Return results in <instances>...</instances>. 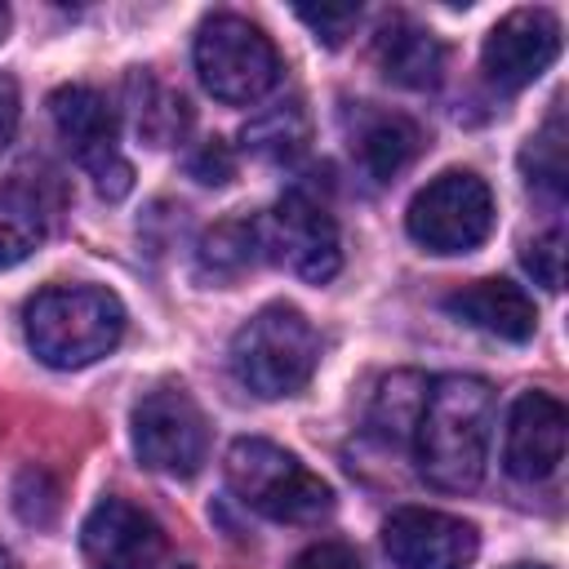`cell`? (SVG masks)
I'll return each instance as SVG.
<instances>
[{"label": "cell", "mask_w": 569, "mask_h": 569, "mask_svg": "<svg viewBox=\"0 0 569 569\" xmlns=\"http://www.w3.org/2000/svg\"><path fill=\"white\" fill-rule=\"evenodd\" d=\"M493 440V387L471 373H445L422 391L413 418L418 471L445 489L467 493L480 485Z\"/></svg>", "instance_id": "cell-1"}, {"label": "cell", "mask_w": 569, "mask_h": 569, "mask_svg": "<svg viewBox=\"0 0 569 569\" xmlns=\"http://www.w3.org/2000/svg\"><path fill=\"white\" fill-rule=\"evenodd\" d=\"M22 338L49 369H84L124 338V302L102 284H49L22 307Z\"/></svg>", "instance_id": "cell-2"}, {"label": "cell", "mask_w": 569, "mask_h": 569, "mask_svg": "<svg viewBox=\"0 0 569 569\" xmlns=\"http://www.w3.org/2000/svg\"><path fill=\"white\" fill-rule=\"evenodd\" d=\"M227 365L236 382L258 400H284L311 382L320 365V333L298 307L271 302L236 329L227 347Z\"/></svg>", "instance_id": "cell-3"}, {"label": "cell", "mask_w": 569, "mask_h": 569, "mask_svg": "<svg viewBox=\"0 0 569 569\" xmlns=\"http://www.w3.org/2000/svg\"><path fill=\"white\" fill-rule=\"evenodd\" d=\"M222 471H227L231 493L249 511H258L276 525H320L333 511V489L298 453H289L262 436L231 440Z\"/></svg>", "instance_id": "cell-4"}, {"label": "cell", "mask_w": 569, "mask_h": 569, "mask_svg": "<svg viewBox=\"0 0 569 569\" xmlns=\"http://www.w3.org/2000/svg\"><path fill=\"white\" fill-rule=\"evenodd\" d=\"M191 58H196L200 84L231 107H249L280 84V53L271 36L240 13L204 18L191 44Z\"/></svg>", "instance_id": "cell-5"}, {"label": "cell", "mask_w": 569, "mask_h": 569, "mask_svg": "<svg viewBox=\"0 0 569 569\" xmlns=\"http://www.w3.org/2000/svg\"><path fill=\"white\" fill-rule=\"evenodd\" d=\"M493 191L471 169H445L405 209V231L418 249L453 258L471 253L493 236Z\"/></svg>", "instance_id": "cell-6"}, {"label": "cell", "mask_w": 569, "mask_h": 569, "mask_svg": "<svg viewBox=\"0 0 569 569\" xmlns=\"http://www.w3.org/2000/svg\"><path fill=\"white\" fill-rule=\"evenodd\" d=\"M129 436L138 462L169 480H191L209 458V418L182 387L147 391L133 405Z\"/></svg>", "instance_id": "cell-7"}, {"label": "cell", "mask_w": 569, "mask_h": 569, "mask_svg": "<svg viewBox=\"0 0 569 569\" xmlns=\"http://www.w3.org/2000/svg\"><path fill=\"white\" fill-rule=\"evenodd\" d=\"M258 249L307 284H325L342 267V240L333 213L307 191H289L258 218Z\"/></svg>", "instance_id": "cell-8"}, {"label": "cell", "mask_w": 569, "mask_h": 569, "mask_svg": "<svg viewBox=\"0 0 569 569\" xmlns=\"http://www.w3.org/2000/svg\"><path fill=\"white\" fill-rule=\"evenodd\" d=\"M49 116H53V129H58V138L67 142V151L89 169L98 196H102V200L129 196L133 169H129V160H124L120 147H116L120 124H116L111 102H107L98 89H89V84H62V89L49 98Z\"/></svg>", "instance_id": "cell-9"}, {"label": "cell", "mask_w": 569, "mask_h": 569, "mask_svg": "<svg viewBox=\"0 0 569 569\" xmlns=\"http://www.w3.org/2000/svg\"><path fill=\"white\" fill-rule=\"evenodd\" d=\"M382 551L396 569H467L480 551V533L462 516L400 507L382 520Z\"/></svg>", "instance_id": "cell-10"}, {"label": "cell", "mask_w": 569, "mask_h": 569, "mask_svg": "<svg viewBox=\"0 0 569 569\" xmlns=\"http://www.w3.org/2000/svg\"><path fill=\"white\" fill-rule=\"evenodd\" d=\"M560 53V22L551 9H511L502 22L489 27L480 44L485 80L502 93L533 84Z\"/></svg>", "instance_id": "cell-11"}, {"label": "cell", "mask_w": 569, "mask_h": 569, "mask_svg": "<svg viewBox=\"0 0 569 569\" xmlns=\"http://www.w3.org/2000/svg\"><path fill=\"white\" fill-rule=\"evenodd\" d=\"M80 556L89 569H151L164 556V529L138 502L102 498L80 525Z\"/></svg>", "instance_id": "cell-12"}, {"label": "cell", "mask_w": 569, "mask_h": 569, "mask_svg": "<svg viewBox=\"0 0 569 569\" xmlns=\"http://www.w3.org/2000/svg\"><path fill=\"white\" fill-rule=\"evenodd\" d=\"M565 427H569V413L556 396L520 391L507 413V440H502L507 476H516L525 485L556 476V467L565 462Z\"/></svg>", "instance_id": "cell-13"}, {"label": "cell", "mask_w": 569, "mask_h": 569, "mask_svg": "<svg viewBox=\"0 0 569 569\" xmlns=\"http://www.w3.org/2000/svg\"><path fill=\"white\" fill-rule=\"evenodd\" d=\"M445 311H449L453 320H462V325L489 333V338H502V342H529L533 329H538V307H533V298H529L520 284L498 280V276L471 280V284L453 289V293L445 298Z\"/></svg>", "instance_id": "cell-14"}, {"label": "cell", "mask_w": 569, "mask_h": 569, "mask_svg": "<svg viewBox=\"0 0 569 569\" xmlns=\"http://www.w3.org/2000/svg\"><path fill=\"white\" fill-rule=\"evenodd\" d=\"M373 62L391 84L431 89L440 80V71H445V49L427 27H418L413 18L396 13L373 36Z\"/></svg>", "instance_id": "cell-15"}, {"label": "cell", "mask_w": 569, "mask_h": 569, "mask_svg": "<svg viewBox=\"0 0 569 569\" xmlns=\"http://www.w3.org/2000/svg\"><path fill=\"white\" fill-rule=\"evenodd\" d=\"M356 151H360V164L378 178V182H391L400 169L413 164V156L422 151V133L409 116H396V111H373L365 116V124L356 129Z\"/></svg>", "instance_id": "cell-16"}, {"label": "cell", "mask_w": 569, "mask_h": 569, "mask_svg": "<svg viewBox=\"0 0 569 569\" xmlns=\"http://www.w3.org/2000/svg\"><path fill=\"white\" fill-rule=\"evenodd\" d=\"M44 240V213L31 191L0 187V271L27 262Z\"/></svg>", "instance_id": "cell-17"}, {"label": "cell", "mask_w": 569, "mask_h": 569, "mask_svg": "<svg viewBox=\"0 0 569 569\" xmlns=\"http://www.w3.org/2000/svg\"><path fill=\"white\" fill-rule=\"evenodd\" d=\"M133 89H142V98H138V107H133L138 133H142L151 147L178 142V138L187 133V124H191L187 98L173 93V89H164V84H156L151 76H133Z\"/></svg>", "instance_id": "cell-18"}, {"label": "cell", "mask_w": 569, "mask_h": 569, "mask_svg": "<svg viewBox=\"0 0 569 569\" xmlns=\"http://www.w3.org/2000/svg\"><path fill=\"white\" fill-rule=\"evenodd\" d=\"M258 218L244 222H222L200 240V271L213 280H231L240 276L253 258H258Z\"/></svg>", "instance_id": "cell-19"}, {"label": "cell", "mask_w": 569, "mask_h": 569, "mask_svg": "<svg viewBox=\"0 0 569 569\" xmlns=\"http://www.w3.org/2000/svg\"><path fill=\"white\" fill-rule=\"evenodd\" d=\"M302 142H307V116L298 111V102L276 107L244 129V147L262 160H293L302 151Z\"/></svg>", "instance_id": "cell-20"}, {"label": "cell", "mask_w": 569, "mask_h": 569, "mask_svg": "<svg viewBox=\"0 0 569 569\" xmlns=\"http://www.w3.org/2000/svg\"><path fill=\"white\" fill-rule=\"evenodd\" d=\"M525 173H529V187L547 191L551 200L565 196V124H560V111L529 138V147H525Z\"/></svg>", "instance_id": "cell-21"}, {"label": "cell", "mask_w": 569, "mask_h": 569, "mask_svg": "<svg viewBox=\"0 0 569 569\" xmlns=\"http://www.w3.org/2000/svg\"><path fill=\"white\" fill-rule=\"evenodd\" d=\"M298 18L311 27L316 40H325V44L333 49V44H342V40L351 36V27L360 22V9H356V4H320V9H307V4H302Z\"/></svg>", "instance_id": "cell-22"}, {"label": "cell", "mask_w": 569, "mask_h": 569, "mask_svg": "<svg viewBox=\"0 0 569 569\" xmlns=\"http://www.w3.org/2000/svg\"><path fill=\"white\" fill-rule=\"evenodd\" d=\"M525 267L533 271L538 284L560 289V267H565V236H560V227H551L547 236L525 244Z\"/></svg>", "instance_id": "cell-23"}, {"label": "cell", "mask_w": 569, "mask_h": 569, "mask_svg": "<svg viewBox=\"0 0 569 569\" xmlns=\"http://www.w3.org/2000/svg\"><path fill=\"white\" fill-rule=\"evenodd\" d=\"M289 569H365V560L356 556V547L325 538V542L302 547V551L289 560Z\"/></svg>", "instance_id": "cell-24"}, {"label": "cell", "mask_w": 569, "mask_h": 569, "mask_svg": "<svg viewBox=\"0 0 569 569\" xmlns=\"http://www.w3.org/2000/svg\"><path fill=\"white\" fill-rule=\"evenodd\" d=\"M191 173H196L200 182H209V187L231 182V173H236V156H231V147H227L222 138L204 142V147L191 156Z\"/></svg>", "instance_id": "cell-25"}, {"label": "cell", "mask_w": 569, "mask_h": 569, "mask_svg": "<svg viewBox=\"0 0 569 569\" xmlns=\"http://www.w3.org/2000/svg\"><path fill=\"white\" fill-rule=\"evenodd\" d=\"M18 116H22L18 84H13L9 76H0V151L13 142V133H18Z\"/></svg>", "instance_id": "cell-26"}, {"label": "cell", "mask_w": 569, "mask_h": 569, "mask_svg": "<svg viewBox=\"0 0 569 569\" xmlns=\"http://www.w3.org/2000/svg\"><path fill=\"white\" fill-rule=\"evenodd\" d=\"M4 31H9V9L0 4V40H4Z\"/></svg>", "instance_id": "cell-27"}, {"label": "cell", "mask_w": 569, "mask_h": 569, "mask_svg": "<svg viewBox=\"0 0 569 569\" xmlns=\"http://www.w3.org/2000/svg\"><path fill=\"white\" fill-rule=\"evenodd\" d=\"M511 569H547V565H511Z\"/></svg>", "instance_id": "cell-28"}, {"label": "cell", "mask_w": 569, "mask_h": 569, "mask_svg": "<svg viewBox=\"0 0 569 569\" xmlns=\"http://www.w3.org/2000/svg\"><path fill=\"white\" fill-rule=\"evenodd\" d=\"M178 569H196V565H178Z\"/></svg>", "instance_id": "cell-29"}]
</instances>
